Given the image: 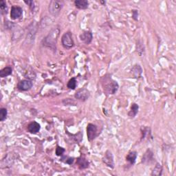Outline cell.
I'll return each instance as SVG.
<instances>
[{"mask_svg": "<svg viewBox=\"0 0 176 176\" xmlns=\"http://www.w3.org/2000/svg\"><path fill=\"white\" fill-rule=\"evenodd\" d=\"M102 85L104 92L108 94H114L119 90V84L113 81L110 75H105L101 79Z\"/></svg>", "mask_w": 176, "mask_h": 176, "instance_id": "6da1fadb", "label": "cell"}, {"mask_svg": "<svg viewBox=\"0 0 176 176\" xmlns=\"http://www.w3.org/2000/svg\"><path fill=\"white\" fill-rule=\"evenodd\" d=\"M60 33L59 28H54L50 31L45 39L43 41V46H45L48 48H50L53 50H56V46H57V41L58 37H59Z\"/></svg>", "mask_w": 176, "mask_h": 176, "instance_id": "7a4b0ae2", "label": "cell"}, {"mask_svg": "<svg viewBox=\"0 0 176 176\" xmlns=\"http://www.w3.org/2000/svg\"><path fill=\"white\" fill-rule=\"evenodd\" d=\"M64 3L61 0H52L50 2L49 4V13L53 16H57L59 15L60 12L63 7Z\"/></svg>", "mask_w": 176, "mask_h": 176, "instance_id": "3957f363", "label": "cell"}, {"mask_svg": "<svg viewBox=\"0 0 176 176\" xmlns=\"http://www.w3.org/2000/svg\"><path fill=\"white\" fill-rule=\"evenodd\" d=\"M61 43L64 48L71 49L74 46V42L72 38V35L70 32L64 33L61 37Z\"/></svg>", "mask_w": 176, "mask_h": 176, "instance_id": "277c9868", "label": "cell"}, {"mask_svg": "<svg viewBox=\"0 0 176 176\" xmlns=\"http://www.w3.org/2000/svg\"><path fill=\"white\" fill-rule=\"evenodd\" d=\"M98 129L96 125L92 123H89L87 127V135L89 141H92L97 136Z\"/></svg>", "mask_w": 176, "mask_h": 176, "instance_id": "5b68a950", "label": "cell"}, {"mask_svg": "<svg viewBox=\"0 0 176 176\" xmlns=\"http://www.w3.org/2000/svg\"><path fill=\"white\" fill-rule=\"evenodd\" d=\"M102 162L107 166L110 167L111 169L114 168V162H113V156L112 153L110 151H107L104 157L102 158Z\"/></svg>", "mask_w": 176, "mask_h": 176, "instance_id": "8992f818", "label": "cell"}, {"mask_svg": "<svg viewBox=\"0 0 176 176\" xmlns=\"http://www.w3.org/2000/svg\"><path fill=\"white\" fill-rule=\"evenodd\" d=\"M90 92L85 88H83L77 91L76 92L74 97L78 100H80L81 101H85L90 97Z\"/></svg>", "mask_w": 176, "mask_h": 176, "instance_id": "52a82bcc", "label": "cell"}, {"mask_svg": "<svg viewBox=\"0 0 176 176\" xmlns=\"http://www.w3.org/2000/svg\"><path fill=\"white\" fill-rule=\"evenodd\" d=\"M33 85L32 82L30 81V80H22L19 82L17 85V89L19 91H22V92H26L30 90L32 88Z\"/></svg>", "mask_w": 176, "mask_h": 176, "instance_id": "ba28073f", "label": "cell"}, {"mask_svg": "<svg viewBox=\"0 0 176 176\" xmlns=\"http://www.w3.org/2000/svg\"><path fill=\"white\" fill-rule=\"evenodd\" d=\"M23 14V10L19 6H13L10 11V18L15 20L20 18Z\"/></svg>", "mask_w": 176, "mask_h": 176, "instance_id": "9c48e42d", "label": "cell"}, {"mask_svg": "<svg viewBox=\"0 0 176 176\" xmlns=\"http://www.w3.org/2000/svg\"><path fill=\"white\" fill-rule=\"evenodd\" d=\"M80 39L81 41L85 44H90L92 41L93 35L92 33L90 31H85L82 34L80 35Z\"/></svg>", "mask_w": 176, "mask_h": 176, "instance_id": "30bf717a", "label": "cell"}, {"mask_svg": "<svg viewBox=\"0 0 176 176\" xmlns=\"http://www.w3.org/2000/svg\"><path fill=\"white\" fill-rule=\"evenodd\" d=\"M41 126L38 122L33 121L28 125V131L31 133H37L40 131Z\"/></svg>", "mask_w": 176, "mask_h": 176, "instance_id": "8fae6325", "label": "cell"}, {"mask_svg": "<svg viewBox=\"0 0 176 176\" xmlns=\"http://www.w3.org/2000/svg\"><path fill=\"white\" fill-rule=\"evenodd\" d=\"M77 164L79 167V169H85L88 168L89 165H90V162L84 157H79L77 160Z\"/></svg>", "mask_w": 176, "mask_h": 176, "instance_id": "7c38bea8", "label": "cell"}, {"mask_svg": "<svg viewBox=\"0 0 176 176\" xmlns=\"http://www.w3.org/2000/svg\"><path fill=\"white\" fill-rule=\"evenodd\" d=\"M153 160V153L150 149H148L147 151H146V153H144L143 156L142 158V163L143 164H149Z\"/></svg>", "mask_w": 176, "mask_h": 176, "instance_id": "4fadbf2b", "label": "cell"}, {"mask_svg": "<svg viewBox=\"0 0 176 176\" xmlns=\"http://www.w3.org/2000/svg\"><path fill=\"white\" fill-rule=\"evenodd\" d=\"M74 5L79 9L85 10L88 8L89 3L87 0H76L74 1Z\"/></svg>", "mask_w": 176, "mask_h": 176, "instance_id": "5bb4252c", "label": "cell"}, {"mask_svg": "<svg viewBox=\"0 0 176 176\" xmlns=\"http://www.w3.org/2000/svg\"><path fill=\"white\" fill-rule=\"evenodd\" d=\"M137 158V153L135 151H130L126 156V160L130 163V164L133 165L135 164V160Z\"/></svg>", "mask_w": 176, "mask_h": 176, "instance_id": "9a60e30c", "label": "cell"}, {"mask_svg": "<svg viewBox=\"0 0 176 176\" xmlns=\"http://www.w3.org/2000/svg\"><path fill=\"white\" fill-rule=\"evenodd\" d=\"M138 109H139L138 105H137L136 103L131 104V110L128 113L129 116H130V118H134L135 116L137 115L138 112Z\"/></svg>", "mask_w": 176, "mask_h": 176, "instance_id": "2e32d148", "label": "cell"}, {"mask_svg": "<svg viewBox=\"0 0 176 176\" xmlns=\"http://www.w3.org/2000/svg\"><path fill=\"white\" fill-rule=\"evenodd\" d=\"M144 46L143 42L141 41H138L136 43V51L138 54L139 56L142 57V56L144 55V52H145V50H144Z\"/></svg>", "mask_w": 176, "mask_h": 176, "instance_id": "e0dca14e", "label": "cell"}, {"mask_svg": "<svg viewBox=\"0 0 176 176\" xmlns=\"http://www.w3.org/2000/svg\"><path fill=\"white\" fill-rule=\"evenodd\" d=\"M12 72H13L12 68L10 66H7L6 67V68H4V69H2V70L0 71V77L1 78H5L12 74Z\"/></svg>", "mask_w": 176, "mask_h": 176, "instance_id": "ac0fdd59", "label": "cell"}, {"mask_svg": "<svg viewBox=\"0 0 176 176\" xmlns=\"http://www.w3.org/2000/svg\"><path fill=\"white\" fill-rule=\"evenodd\" d=\"M162 174V166L161 164L159 163H157L156 165L155 166L154 169H153L152 173H151V175H156L160 176Z\"/></svg>", "mask_w": 176, "mask_h": 176, "instance_id": "d6986e66", "label": "cell"}, {"mask_svg": "<svg viewBox=\"0 0 176 176\" xmlns=\"http://www.w3.org/2000/svg\"><path fill=\"white\" fill-rule=\"evenodd\" d=\"M133 76L135 78H138L140 77V75L142 74V68H140V66L138 65H135L133 67L132 70H131Z\"/></svg>", "mask_w": 176, "mask_h": 176, "instance_id": "ffe728a7", "label": "cell"}, {"mask_svg": "<svg viewBox=\"0 0 176 176\" xmlns=\"http://www.w3.org/2000/svg\"><path fill=\"white\" fill-rule=\"evenodd\" d=\"M142 138L144 139L146 138H149V137H151V131H150V129L148 127H142Z\"/></svg>", "mask_w": 176, "mask_h": 176, "instance_id": "44dd1931", "label": "cell"}, {"mask_svg": "<svg viewBox=\"0 0 176 176\" xmlns=\"http://www.w3.org/2000/svg\"><path fill=\"white\" fill-rule=\"evenodd\" d=\"M67 86H68V88L70 89V90H74L77 88V80H76V78L74 77L72 79H71L68 81Z\"/></svg>", "mask_w": 176, "mask_h": 176, "instance_id": "7402d4cb", "label": "cell"}, {"mask_svg": "<svg viewBox=\"0 0 176 176\" xmlns=\"http://www.w3.org/2000/svg\"><path fill=\"white\" fill-rule=\"evenodd\" d=\"M0 10H1V15L7 14L8 7L7 5H6V2L5 1L2 0V1H0Z\"/></svg>", "mask_w": 176, "mask_h": 176, "instance_id": "603a6c76", "label": "cell"}, {"mask_svg": "<svg viewBox=\"0 0 176 176\" xmlns=\"http://www.w3.org/2000/svg\"><path fill=\"white\" fill-rule=\"evenodd\" d=\"M7 110L6 108H1V110H0V121H4L7 117Z\"/></svg>", "mask_w": 176, "mask_h": 176, "instance_id": "cb8c5ba5", "label": "cell"}, {"mask_svg": "<svg viewBox=\"0 0 176 176\" xmlns=\"http://www.w3.org/2000/svg\"><path fill=\"white\" fill-rule=\"evenodd\" d=\"M65 149L61 147L57 146V149H56V155H58V156H61L65 152Z\"/></svg>", "mask_w": 176, "mask_h": 176, "instance_id": "d4e9b609", "label": "cell"}, {"mask_svg": "<svg viewBox=\"0 0 176 176\" xmlns=\"http://www.w3.org/2000/svg\"><path fill=\"white\" fill-rule=\"evenodd\" d=\"M24 2L27 4V5L29 6V7H30V10H32V12H33V10H35V2L33 1H24Z\"/></svg>", "mask_w": 176, "mask_h": 176, "instance_id": "484cf974", "label": "cell"}, {"mask_svg": "<svg viewBox=\"0 0 176 176\" xmlns=\"http://www.w3.org/2000/svg\"><path fill=\"white\" fill-rule=\"evenodd\" d=\"M63 101H66V102H63V103L65 104V105H71L72 104V102H73L70 99H65V100H63Z\"/></svg>", "mask_w": 176, "mask_h": 176, "instance_id": "4316f807", "label": "cell"}, {"mask_svg": "<svg viewBox=\"0 0 176 176\" xmlns=\"http://www.w3.org/2000/svg\"><path fill=\"white\" fill-rule=\"evenodd\" d=\"M133 13V18L135 20H138V10H133L132 11Z\"/></svg>", "mask_w": 176, "mask_h": 176, "instance_id": "83f0119b", "label": "cell"}, {"mask_svg": "<svg viewBox=\"0 0 176 176\" xmlns=\"http://www.w3.org/2000/svg\"><path fill=\"white\" fill-rule=\"evenodd\" d=\"M74 158H69L68 159L66 160V163L69 164H72L73 162H74Z\"/></svg>", "mask_w": 176, "mask_h": 176, "instance_id": "f1b7e54d", "label": "cell"}]
</instances>
